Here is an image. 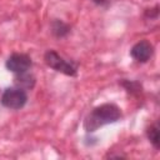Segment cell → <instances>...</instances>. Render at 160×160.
Segmentation results:
<instances>
[{
    "label": "cell",
    "instance_id": "obj_1",
    "mask_svg": "<svg viewBox=\"0 0 160 160\" xmlns=\"http://www.w3.org/2000/svg\"><path fill=\"white\" fill-rule=\"evenodd\" d=\"M121 119V110L112 102H105L95 106L84 119V130L86 132H94L99 128L116 122Z\"/></svg>",
    "mask_w": 160,
    "mask_h": 160
},
{
    "label": "cell",
    "instance_id": "obj_2",
    "mask_svg": "<svg viewBox=\"0 0 160 160\" xmlns=\"http://www.w3.org/2000/svg\"><path fill=\"white\" fill-rule=\"evenodd\" d=\"M44 60L49 68L54 69L58 72H61L68 76H76V74H78L76 65L72 61L64 59L55 50H48L44 55Z\"/></svg>",
    "mask_w": 160,
    "mask_h": 160
},
{
    "label": "cell",
    "instance_id": "obj_3",
    "mask_svg": "<svg viewBox=\"0 0 160 160\" xmlns=\"http://www.w3.org/2000/svg\"><path fill=\"white\" fill-rule=\"evenodd\" d=\"M0 101L8 109L19 110L25 106V104L28 101V95H26L25 90L21 88H18V86L6 88L1 95Z\"/></svg>",
    "mask_w": 160,
    "mask_h": 160
},
{
    "label": "cell",
    "instance_id": "obj_4",
    "mask_svg": "<svg viewBox=\"0 0 160 160\" xmlns=\"http://www.w3.org/2000/svg\"><path fill=\"white\" fill-rule=\"evenodd\" d=\"M5 65L9 71H11L14 74H22V72L29 71V69L32 65V61L28 54L14 52L8 58Z\"/></svg>",
    "mask_w": 160,
    "mask_h": 160
},
{
    "label": "cell",
    "instance_id": "obj_5",
    "mask_svg": "<svg viewBox=\"0 0 160 160\" xmlns=\"http://www.w3.org/2000/svg\"><path fill=\"white\" fill-rule=\"evenodd\" d=\"M152 52H154V46L148 40H140L136 44H134L132 48L130 49L131 58L138 62H146L152 56Z\"/></svg>",
    "mask_w": 160,
    "mask_h": 160
},
{
    "label": "cell",
    "instance_id": "obj_6",
    "mask_svg": "<svg viewBox=\"0 0 160 160\" xmlns=\"http://www.w3.org/2000/svg\"><path fill=\"white\" fill-rule=\"evenodd\" d=\"M35 84V79L32 75L28 74L26 72H22V74H16V78H15V85L18 88H28V89H31Z\"/></svg>",
    "mask_w": 160,
    "mask_h": 160
},
{
    "label": "cell",
    "instance_id": "obj_7",
    "mask_svg": "<svg viewBox=\"0 0 160 160\" xmlns=\"http://www.w3.org/2000/svg\"><path fill=\"white\" fill-rule=\"evenodd\" d=\"M51 31L56 38H64L70 32V26L61 20H54L51 22Z\"/></svg>",
    "mask_w": 160,
    "mask_h": 160
},
{
    "label": "cell",
    "instance_id": "obj_8",
    "mask_svg": "<svg viewBox=\"0 0 160 160\" xmlns=\"http://www.w3.org/2000/svg\"><path fill=\"white\" fill-rule=\"evenodd\" d=\"M146 135H148L149 141L152 144V146L155 149H159L160 148V134H159V126H158V124L150 125L148 128V130H146Z\"/></svg>",
    "mask_w": 160,
    "mask_h": 160
},
{
    "label": "cell",
    "instance_id": "obj_9",
    "mask_svg": "<svg viewBox=\"0 0 160 160\" xmlns=\"http://www.w3.org/2000/svg\"><path fill=\"white\" fill-rule=\"evenodd\" d=\"M94 4H96V5H106L108 2H110L111 0H91Z\"/></svg>",
    "mask_w": 160,
    "mask_h": 160
}]
</instances>
